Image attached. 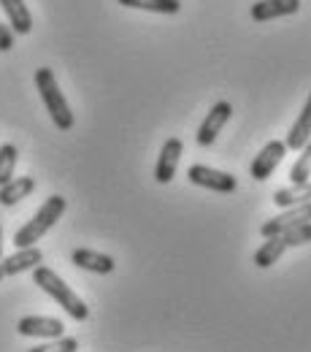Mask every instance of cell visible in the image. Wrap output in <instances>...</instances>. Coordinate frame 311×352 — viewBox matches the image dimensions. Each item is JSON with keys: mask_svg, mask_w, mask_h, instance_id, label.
I'll return each instance as SVG.
<instances>
[{"mask_svg": "<svg viewBox=\"0 0 311 352\" xmlns=\"http://www.w3.org/2000/svg\"><path fill=\"white\" fill-rule=\"evenodd\" d=\"M65 198L62 195H49L44 201V206L33 214V220H27V225H22L14 236V244L16 250H25V247H36V241H41L46 233L57 225V220L65 214Z\"/></svg>", "mask_w": 311, "mask_h": 352, "instance_id": "1", "label": "cell"}, {"mask_svg": "<svg viewBox=\"0 0 311 352\" xmlns=\"http://www.w3.org/2000/svg\"><path fill=\"white\" fill-rule=\"evenodd\" d=\"M36 89H38V95H41V100H44L51 122L57 125V131H71V128L76 125V117H73V111H71V106H68L62 89L57 85L51 68H38V71H36Z\"/></svg>", "mask_w": 311, "mask_h": 352, "instance_id": "2", "label": "cell"}, {"mask_svg": "<svg viewBox=\"0 0 311 352\" xmlns=\"http://www.w3.org/2000/svg\"><path fill=\"white\" fill-rule=\"evenodd\" d=\"M33 282L44 290L46 296H51L60 307L65 309L73 320H87L89 317V307L71 290V285H65L51 268H46V265H36L33 268Z\"/></svg>", "mask_w": 311, "mask_h": 352, "instance_id": "3", "label": "cell"}, {"mask_svg": "<svg viewBox=\"0 0 311 352\" xmlns=\"http://www.w3.org/2000/svg\"><path fill=\"white\" fill-rule=\"evenodd\" d=\"M230 114H233V106L227 100H217L211 106V111L206 114V120L200 122V128H198V135H195L198 146H211L217 141V135L222 133V128L227 125Z\"/></svg>", "mask_w": 311, "mask_h": 352, "instance_id": "4", "label": "cell"}, {"mask_svg": "<svg viewBox=\"0 0 311 352\" xmlns=\"http://www.w3.org/2000/svg\"><path fill=\"white\" fill-rule=\"evenodd\" d=\"M311 222V201L309 204H298V206H290V209H284L281 214H276L273 220L263 222V228H260V233L263 236H279V233H284V230H292V228H298V225H306Z\"/></svg>", "mask_w": 311, "mask_h": 352, "instance_id": "5", "label": "cell"}, {"mask_svg": "<svg viewBox=\"0 0 311 352\" xmlns=\"http://www.w3.org/2000/svg\"><path fill=\"white\" fill-rule=\"evenodd\" d=\"M187 179L198 187H206V190H214V192H233L238 187L235 176L217 171V168H209V166H189Z\"/></svg>", "mask_w": 311, "mask_h": 352, "instance_id": "6", "label": "cell"}, {"mask_svg": "<svg viewBox=\"0 0 311 352\" xmlns=\"http://www.w3.org/2000/svg\"><path fill=\"white\" fill-rule=\"evenodd\" d=\"M284 155H287V144L284 141H270V144H266L260 149V155L252 160V166H249L252 179L266 182L268 176H273V171L279 168V163L284 160Z\"/></svg>", "mask_w": 311, "mask_h": 352, "instance_id": "7", "label": "cell"}, {"mask_svg": "<svg viewBox=\"0 0 311 352\" xmlns=\"http://www.w3.org/2000/svg\"><path fill=\"white\" fill-rule=\"evenodd\" d=\"M16 331L22 336H33V339H60L65 333V325L62 320L57 317H38V314H30V317H22L16 322Z\"/></svg>", "mask_w": 311, "mask_h": 352, "instance_id": "8", "label": "cell"}, {"mask_svg": "<svg viewBox=\"0 0 311 352\" xmlns=\"http://www.w3.org/2000/svg\"><path fill=\"white\" fill-rule=\"evenodd\" d=\"M181 152H184V144L181 138H168L160 149V157H157V166H154V179L160 184H168L178 168V160H181Z\"/></svg>", "mask_w": 311, "mask_h": 352, "instance_id": "9", "label": "cell"}, {"mask_svg": "<svg viewBox=\"0 0 311 352\" xmlns=\"http://www.w3.org/2000/svg\"><path fill=\"white\" fill-rule=\"evenodd\" d=\"M301 11V0H260L252 6V19L255 22H268V19H279V16H290Z\"/></svg>", "mask_w": 311, "mask_h": 352, "instance_id": "10", "label": "cell"}, {"mask_svg": "<svg viewBox=\"0 0 311 352\" xmlns=\"http://www.w3.org/2000/svg\"><path fill=\"white\" fill-rule=\"evenodd\" d=\"M41 263H44V252L38 247H25V250H16L14 255H8L0 265H3L5 276H16V274H25V271H33Z\"/></svg>", "mask_w": 311, "mask_h": 352, "instance_id": "11", "label": "cell"}, {"mask_svg": "<svg viewBox=\"0 0 311 352\" xmlns=\"http://www.w3.org/2000/svg\"><path fill=\"white\" fill-rule=\"evenodd\" d=\"M0 8L8 16V28L19 36H27L33 30V14L27 11L25 0H0Z\"/></svg>", "mask_w": 311, "mask_h": 352, "instance_id": "12", "label": "cell"}, {"mask_svg": "<svg viewBox=\"0 0 311 352\" xmlns=\"http://www.w3.org/2000/svg\"><path fill=\"white\" fill-rule=\"evenodd\" d=\"M71 263L84 268V271H92V274H111L117 268L111 255H103V252H95V250H76L71 255Z\"/></svg>", "mask_w": 311, "mask_h": 352, "instance_id": "13", "label": "cell"}, {"mask_svg": "<svg viewBox=\"0 0 311 352\" xmlns=\"http://www.w3.org/2000/svg\"><path fill=\"white\" fill-rule=\"evenodd\" d=\"M311 141V95L303 106V111L298 114V120L292 122V128L287 133V149H303Z\"/></svg>", "mask_w": 311, "mask_h": 352, "instance_id": "14", "label": "cell"}, {"mask_svg": "<svg viewBox=\"0 0 311 352\" xmlns=\"http://www.w3.org/2000/svg\"><path fill=\"white\" fill-rule=\"evenodd\" d=\"M33 190H36V179L33 176H16V179H11V182H5L0 187V204L3 206H14L22 198H27Z\"/></svg>", "mask_w": 311, "mask_h": 352, "instance_id": "15", "label": "cell"}, {"mask_svg": "<svg viewBox=\"0 0 311 352\" xmlns=\"http://www.w3.org/2000/svg\"><path fill=\"white\" fill-rule=\"evenodd\" d=\"M311 201V182H301V184H290L273 192V204L281 209L298 206V204H309Z\"/></svg>", "mask_w": 311, "mask_h": 352, "instance_id": "16", "label": "cell"}, {"mask_svg": "<svg viewBox=\"0 0 311 352\" xmlns=\"http://www.w3.org/2000/svg\"><path fill=\"white\" fill-rule=\"evenodd\" d=\"M287 252V244H284V239L281 236H268L266 239V244L255 252V265L257 268H270L273 263H279L281 261V255Z\"/></svg>", "mask_w": 311, "mask_h": 352, "instance_id": "17", "label": "cell"}, {"mask_svg": "<svg viewBox=\"0 0 311 352\" xmlns=\"http://www.w3.org/2000/svg\"><path fill=\"white\" fill-rule=\"evenodd\" d=\"M125 8H141V11H152V14H178L181 11V0H117Z\"/></svg>", "mask_w": 311, "mask_h": 352, "instance_id": "18", "label": "cell"}, {"mask_svg": "<svg viewBox=\"0 0 311 352\" xmlns=\"http://www.w3.org/2000/svg\"><path fill=\"white\" fill-rule=\"evenodd\" d=\"M16 160H19V152L14 144H3L0 146V187L5 182L14 179V168H16Z\"/></svg>", "mask_w": 311, "mask_h": 352, "instance_id": "19", "label": "cell"}, {"mask_svg": "<svg viewBox=\"0 0 311 352\" xmlns=\"http://www.w3.org/2000/svg\"><path fill=\"white\" fill-rule=\"evenodd\" d=\"M290 182L292 184H301V182H311V141L301 149L295 166L290 168Z\"/></svg>", "mask_w": 311, "mask_h": 352, "instance_id": "20", "label": "cell"}, {"mask_svg": "<svg viewBox=\"0 0 311 352\" xmlns=\"http://www.w3.org/2000/svg\"><path fill=\"white\" fill-rule=\"evenodd\" d=\"M27 352H79V342L73 336H60V339H51L49 344L33 347V350Z\"/></svg>", "mask_w": 311, "mask_h": 352, "instance_id": "21", "label": "cell"}, {"mask_svg": "<svg viewBox=\"0 0 311 352\" xmlns=\"http://www.w3.org/2000/svg\"><path fill=\"white\" fill-rule=\"evenodd\" d=\"M8 49H14V30L0 22V52H8Z\"/></svg>", "mask_w": 311, "mask_h": 352, "instance_id": "22", "label": "cell"}, {"mask_svg": "<svg viewBox=\"0 0 311 352\" xmlns=\"http://www.w3.org/2000/svg\"><path fill=\"white\" fill-rule=\"evenodd\" d=\"M0 255H3V228H0Z\"/></svg>", "mask_w": 311, "mask_h": 352, "instance_id": "23", "label": "cell"}, {"mask_svg": "<svg viewBox=\"0 0 311 352\" xmlns=\"http://www.w3.org/2000/svg\"><path fill=\"white\" fill-rule=\"evenodd\" d=\"M3 276H5V271H3V265H0V279H3Z\"/></svg>", "mask_w": 311, "mask_h": 352, "instance_id": "24", "label": "cell"}]
</instances>
